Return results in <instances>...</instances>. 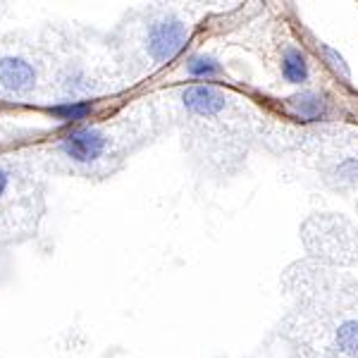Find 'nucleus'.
<instances>
[{"label":"nucleus","mask_w":358,"mask_h":358,"mask_svg":"<svg viewBox=\"0 0 358 358\" xmlns=\"http://www.w3.org/2000/svg\"><path fill=\"white\" fill-rule=\"evenodd\" d=\"M187 38V24L175 20V17H165V20L153 22L151 29H148V53L155 62H167L182 50Z\"/></svg>","instance_id":"1"},{"label":"nucleus","mask_w":358,"mask_h":358,"mask_svg":"<svg viewBox=\"0 0 358 358\" xmlns=\"http://www.w3.org/2000/svg\"><path fill=\"white\" fill-rule=\"evenodd\" d=\"M108 146V138L98 129H77L62 138V151L74 163H91L101 158Z\"/></svg>","instance_id":"2"},{"label":"nucleus","mask_w":358,"mask_h":358,"mask_svg":"<svg viewBox=\"0 0 358 358\" xmlns=\"http://www.w3.org/2000/svg\"><path fill=\"white\" fill-rule=\"evenodd\" d=\"M182 101L189 110L201 115V117H213V115L222 113L224 106H227V96L210 84L189 86V89L182 94Z\"/></svg>","instance_id":"3"},{"label":"nucleus","mask_w":358,"mask_h":358,"mask_svg":"<svg viewBox=\"0 0 358 358\" xmlns=\"http://www.w3.org/2000/svg\"><path fill=\"white\" fill-rule=\"evenodd\" d=\"M0 84L8 91L22 94L34 86V69L22 57H3L0 60Z\"/></svg>","instance_id":"4"},{"label":"nucleus","mask_w":358,"mask_h":358,"mask_svg":"<svg viewBox=\"0 0 358 358\" xmlns=\"http://www.w3.org/2000/svg\"><path fill=\"white\" fill-rule=\"evenodd\" d=\"M289 108L296 117L306 120V122H315L325 115V98L313 94V91H303L289 98Z\"/></svg>","instance_id":"5"},{"label":"nucleus","mask_w":358,"mask_h":358,"mask_svg":"<svg viewBox=\"0 0 358 358\" xmlns=\"http://www.w3.org/2000/svg\"><path fill=\"white\" fill-rule=\"evenodd\" d=\"M282 74L289 84H303L308 79V62L299 48H287L282 55Z\"/></svg>","instance_id":"6"},{"label":"nucleus","mask_w":358,"mask_h":358,"mask_svg":"<svg viewBox=\"0 0 358 358\" xmlns=\"http://www.w3.org/2000/svg\"><path fill=\"white\" fill-rule=\"evenodd\" d=\"M337 349L346 356L358 358V320H346L339 325Z\"/></svg>","instance_id":"7"},{"label":"nucleus","mask_w":358,"mask_h":358,"mask_svg":"<svg viewBox=\"0 0 358 358\" xmlns=\"http://www.w3.org/2000/svg\"><path fill=\"white\" fill-rule=\"evenodd\" d=\"M220 72H222L220 62L210 55H196L189 60V74L192 77H215Z\"/></svg>","instance_id":"8"},{"label":"nucleus","mask_w":358,"mask_h":358,"mask_svg":"<svg viewBox=\"0 0 358 358\" xmlns=\"http://www.w3.org/2000/svg\"><path fill=\"white\" fill-rule=\"evenodd\" d=\"M50 115H55L57 120H84L86 115H91V106L89 103H62V106L50 108Z\"/></svg>","instance_id":"9"},{"label":"nucleus","mask_w":358,"mask_h":358,"mask_svg":"<svg viewBox=\"0 0 358 358\" xmlns=\"http://www.w3.org/2000/svg\"><path fill=\"white\" fill-rule=\"evenodd\" d=\"M322 53L327 55V60L332 62V67H337L339 72L344 74V77H349V67H346V62H344V57L337 53L334 48H330V45H322Z\"/></svg>","instance_id":"10"},{"label":"nucleus","mask_w":358,"mask_h":358,"mask_svg":"<svg viewBox=\"0 0 358 358\" xmlns=\"http://www.w3.org/2000/svg\"><path fill=\"white\" fill-rule=\"evenodd\" d=\"M5 189H8V172L0 167V196L5 194Z\"/></svg>","instance_id":"11"}]
</instances>
